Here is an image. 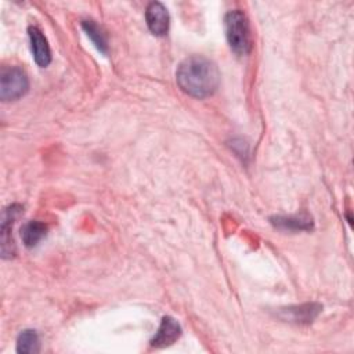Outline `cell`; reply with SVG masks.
Wrapping results in <instances>:
<instances>
[{"label": "cell", "instance_id": "6da1fadb", "mask_svg": "<svg viewBox=\"0 0 354 354\" xmlns=\"http://www.w3.org/2000/svg\"><path fill=\"white\" fill-rule=\"evenodd\" d=\"M176 80L185 94L195 98H206L217 90L220 72L209 58L194 55L178 65Z\"/></svg>", "mask_w": 354, "mask_h": 354}, {"label": "cell", "instance_id": "7a4b0ae2", "mask_svg": "<svg viewBox=\"0 0 354 354\" xmlns=\"http://www.w3.org/2000/svg\"><path fill=\"white\" fill-rule=\"evenodd\" d=\"M224 28L231 50L239 55L248 54L252 47V40L246 15L239 10L228 11L224 17Z\"/></svg>", "mask_w": 354, "mask_h": 354}, {"label": "cell", "instance_id": "8992f818", "mask_svg": "<svg viewBox=\"0 0 354 354\" xmlns=\"http://www.w3.org/2000/svg\"><path fill=\"white\" fill-rule=\"evenodd\" d=\"M181 336L180 324L171 317H163L162 322L151 340V346L155 348H163L171 346Z\"/></svg>", "mask_w": 354, "mask_h": 354}, {"label": "cell", "instance_id": "52a82bcc", "mask_svg": "<svg viewBox=\"0 0 354 354\" xmlns=\"http://www.w3.org/2000/svg\"><path fill=\"white\" fill-rule=\"evenodd\" d=\"M28 35H29V40H30L32 54H33L36 64L41 68L47 66L51 62V51H50V46L47 43L46 36L37 26H29Z\"/></svg>", "mask_w": 354, "mask_h": 354}, {"label": "cell", "instance_id": "30bf717a", "mask_svg": "<svg viewBox=\"0 0 354 354\" xmlns=\"http://www.w3.org/2000/svg\"><path fill=\"white\" fill-rule=\"evenodd\" d=\"M46 232H47L46 224H43L40 221H36V220H32V221H28L26 224L22 225L21 238H22V242L26 248H33L44 238Z\"/></svg>", "mask_w": 354, "mask_h": 354}, {"label": "cell", "instance_id": "7c38bea8", "mask_svg": "<svg viewBox=\"0 0 354 354\" xmlns=\"http://www.w3.org/2000/svg\"><path fill=\"white\" fill-rule=\"evenodd\" d=\"M17 351L22 354H32L39 351V336L35 330L26 329L21 332L17 340Z\"/></svg>", "mask_w": 354, "mask_h": 354}, {"label": "cell", "instance_id": "5b68a950", "mask_svg": "<svg viewBox=\"0 0 354 354\" xmlns=\"http://www.w3.org/2000/svg\"><path fill=\"white\" fill-rule=\"evenodd\" d=\"M145 21L148 29L155 36H165L169 30V12L167 8L159 1H152L148 4L145 10Z\"/></svg>", "mask_w": 354, "mask_h": 354}, {"label": "cell", "instance_id": "8fae6325", "mask_svg": "<svg viewBox=\"0 0 354 354\" xmlns=\"http://www.w3.org/2000/svg\"><path fill=\"white\" fill-rule=\"evenodd\" d=\"M82 28L84 29L87 36L91 39V41L95 44V47L105 54L108 51V41L102 29L94 21H90V19L82 21Z\"/></svg>", "mask_w": 354, "mask_h": 354}, {"label": "cell", "instance_id": "277c9868", "mask_svg": "<svg viewBox=\"0 0 354 354\" xmlns=\"http://www.w3.org/2000/svg\"><path fill=\"white\" fill-rule=\"evenodd\" d=\"M22 206L12 203L3 210L1 216V257L11 259L15 254V243L12 239V224L21 216Z\"/></svg>", "mask_w": 354, "mask_h": 354}, {"label": "cell", "instance_id": "3957f363", "mask_svg": "<svg viewBox=\"0 0 354 354\" xmlns=\"http://www.w3.org/2000/svg\"><path fill=\"white\" fill-rule=\"evenodd\" d=\"M29 88V79L24 69L18 66L3 68L0 73V98L14 101L24 97Z\"/></svg>", "mask_w": 354, "mask_h": 354}, {"label": "cell", "instance_id": "9c48e42d", "mask_svg": "<svg viewBox=\"0 0 354 354\" xmlns=\"http://www.w3.org/2000/svg\"><path fill=\"white\" fill-rule=\"evenodd\" d=\"M271 223L282 230H293V231H308L313 228V220L311 217L306 214L300 216H275L271 217Z\"/></svg>", "mask_w": 354, "mask_h": 354}, {"label": "cell", "instance_id": "ba28073f", "mask_svg": "<svg viewBox=\"0 0 354 354\" xmlns=\"http://www.w3.org/2000/svg\"><path fill=\"white\" fill-rule=\"evenodd\" d=\"M321 306L317 303H307L301 306L288 307L282 310L281 317L296 324H310L321 311Z\"/></svg>", "mask_w": 354, "mask_h": 354}]
</instances>
